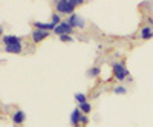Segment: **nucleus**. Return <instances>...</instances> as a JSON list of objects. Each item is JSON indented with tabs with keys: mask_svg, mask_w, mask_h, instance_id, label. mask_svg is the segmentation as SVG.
<instances>
[{
	"mask_svg": "<svg viewBox=\"0 0 153 127\" xmlns=\"http://www.w3.org/2000/svg\"><path fill=\"white\" fill-rule=\"evenodd\" d=\"M52 23H55L57 26L61 23V22H60V16H58V14H52Z\"/></svg>",
	"mask_w": 153,
	"mask_h": 127,
	"instance_id": "13",
	"label": "nucleus"
},
{
	"mask_svg": "<svg viewBox=\"0 0 153 127\" xmlns=\"http://www.w3.org/2000/svg\"><path fill=\"white\" fill-rule=\"evenodd\" d=\"M54 31H55V34H58V35H69V34L72 32V26H71L68 22H61Z\"/></svg>",
	"mask_w": 153,
	"mask_h": 127,
	"instance_id": "3",
	"label": "nucleus"
},
{
	"mask_svg": "<svg viewBox=\"0 0 153 127\" xmlns=\"http://www.w3.org/2000/svg\"><path fill=\"white\" fill-rule=\"evenodd\" d=\"M115 94H126V89L124 87H121V86H118V87H115V91H113Z\"/></svg>",
	"mask_w": 153,
	"mask_h": 127,
	"instance_id": "14",
	"label": "nucleus"
},
{
	"mask_svg": "<svg viewBox=\"0 0 153 127\" xmlns=\"http://www.w3.org/2000/svg\"><path fill=\"white\" fill-rule=\"evenodd\" d=\"M78 5H81L80 0H58L55 3V8L61 14H71L72 16L75 6H78Z\"/></svg>",
	"mask_w": 153,
	"mask_h": 127,
	"instance_id": "1",
	"label": "nucleus"
},
{
	"mask_svg": "<svg viewBox=\"0 0 153 127\" xmlns=\"http://www.w3.org/2000/svg\"><path fill=\"white\" fill-rule=\"evenodd\" d=\"M60 40H61V42H71L72 39H71L69 35H60Z\"/></svg>",
	"mask_w": 153,
	"mask_h": 127,
	"instance_id": "15",
	"label": "nucleus"
},
{
	"mask_svg": "<svg viewBox=\"0 0 153 127\" xmlns=\"http://www.w3.org/2000/svg\"><path fill=\"white\" fill-rule=\"evenodd\" d=\"M91 104H89V103H84V104H80V110L83 112V113H89V112H91Z\"/></svg>",
	"mask_w": 153,
	"mask_h": 127,
	"instance_id": "11",
	"label": "nucleus"
},
{
	"mask_svg": "<svg viewBox=\"0 0 153 127\" xmlns=\"http://www.w3.org/2000/svg\"><path fill=\"white\" fill-rule=\"evenodd\" d=\"M35 28L37 29H42V31H51V29H55L57 25L55 23H40V22H35Z\"/></svg>",
	"mask_w": 153,
	"mask_h": 127,
	"instance_id": "7",
	"label": "nucleus"
},
{
	"mask_svg": "<svg viewBox=\"0 0 153 127\" xmlns=\"http://www.w3.org/2000/svg\"><path fill=\"white\" fill-rule=\"evenodd\" d=\"M75 100L78 101L80 104H84V103H86V97H84L83 94H75Z\"/></svg>",
	"mask_w": 153,
	"mask_h": 127,
	"instance_id": "12",
	"label": "nucleus"
},
{
	"mask_svg": "<svg viewBox=\"0 0 153 127\" xmlns=\"http://www.w3.org/2000/svg\"><path fill=\"white\" fill-rule=\"evenodd\" d=\"M113 75H115V78H117L118 81L124 80L127 75H129V71H127L123 65H120V63H115L113 65Z\"/></svg>",
	"mask_w": 153,
	"mask_h": 127,
	"instance_id": "2",
	"label": "nucleus"
},
{
	"mask_svg": "<svg viewBox=\"0 0 153 127\" xmlns=\"http://www.w3.org/2000/svg\"><path fill=\"white\" fill-rule=\"evenodd\" d=\"M68 23L71 25L72 28H75V26H78V28H83V26H84V23H83V19H80L78 16H75V14H72V16L69 17Z\"/></svg>",
	"mask_w": 153,
	"mask_h": 127,
	"instance_id": "6",
	"label": "nucleus"
},
{
	"mask_svg": "<svg viewBox=\"0 0 153 127\" xmlns=\"http://www.w3.org/2000/svg\"><path fill=\"white\" fill-rule=\"evenodd\" d=\"M5 51H6V52H11V54H20L22 52V43L17 42V43L5 45Z\"/></svg>",
	"mask_w": 153,
	"mask_h": 127,
	"instance_id": "5",
	"label": "nucleus"
},
{
	"mask_svg": "<svg viewBox=\"0 0 153 127\" xmlns=\"http://www.w3.org/2000/svg\"><path fill=\"white\" fill-rule=\"evenodd\" d=\"M141 37H143L144 40H149V39H152V37H153V31L149 26L147 28H143L141 29Z\"/></svg>",
	"mask_w": 153,
	"mask_h": 127,
	"instance_id": "10",
	"label": "nucleus"
},
{
	"mask_svg": "<svg viewBox=\"0 0 153 127\" xmlns=\"http://www.w3.org/2000/svg\"><path fill=\"white\" fill-rule=\"evenodd\" d=\"M98 74H100V69H98V68H94V69H91V75H94V77H97Z\"/></svg>",
	"mask_w": 153,
	"mask_h": 127,
	"instance_id": "16",
	"label": "nucleus"
},
{
	"mask_svg": "<svg viewBox=\"0 0 153 127\" xmlns=\"http://www.w3.org/2000/svg\"><path fill=\"white\" fill-rule=\"evenodd\" d=\"M80 118H81V110L80 109H75L74 112H72V115H71V123H72V126H76L80 123Z\"/></svg>",
	"mask_w": 153,
	"mask_h": 127,
	"instance_id": "8",
	"label": "nucleus"
},
{
	"mask_svg": "<svg viewBox=\"0 0 153 127\" xmlns=\"http://www.w3.org/2000/svg\"><path fill=\"white\" fill-rule=\"evenodd\" d=\"M80 123H81V124H87V123H89L87 117H86V115H81V118H80Z\"/></svg>",
	"mask_w": 153,
	"mask_h": 127,
	"instance_id": "17",
	"label": "nucleus"
},
{
	"mask_svg": "<svg viewBox=\"0 0 153 127\" xmlns=\"http://www.w3.org/2000/svg\"><path fill=\"white\" fill-rule=\"evenodd\" d=\"M23 120H25V113H23L22 110H17L14 115H12V121H14L16 124H22Z\"/></svg>",
	"mask_w": 153,
	"mask_h": 127,
	"instance_id": "9",
	"label": "nucleus"
},
{
	"mask_svg": "<svg viewBox=\"0 0 153 127\" xmlns=\"http://www.w3.org/2000/svg\"><path fill=\"white\" fill-rule=\"evenodd\" d=\"M48 35H49V34H48V31L35 29V31L32 32V40H34V43H40L42 40H45V39H46Z\"/></svg>",
	"mask_w": 153,
	"mask_h": 127,
	"instance_id": "4",
	"label": "nucleus"
}]
</instances>
